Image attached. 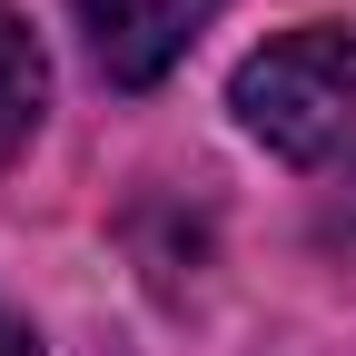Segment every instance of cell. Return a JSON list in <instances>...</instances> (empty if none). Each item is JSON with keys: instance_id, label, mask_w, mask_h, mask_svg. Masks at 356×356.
I'll return each mask as SVG.
<instances>
[{"instance_id": "obj_1", "label": "cell", "mask_w": 356, "mask_h": 356, "mask_svg": "<svg viewBox=\"0 0 356 356\" xmlns=\"http://www.w3.org/2000/svg\"><path fill=\"white\" fill-rule=\"evenodd\" d=\"M238 119L297 168H356V30H287L238 70Z\"/></svg>"}, {"instance_id": "obj_2", "label": "cell", "mask_w": 356, "mask_h": 356, "mask_svg": "<svg viewBox=\"0 0 356 356\" xmlns=\"http://www.w3.org/2000/svg\"><path fill=\"white\" fill-rule=\"evenodd\" d=\"M79 20H89V50H99V70L119 89H149L218 20V0H79Z\"/></svg>"}, {"instance_id": "obj_3", "label": "cell", "mask_w": 356, "mask_h": 356, "mask_svg": "<svg viewBox=\"0 0 356 356\" xmlns=\"http://www.w3.org/2000/svg\"><path fill=\"white\" fill-rule=\"evenodd\" d=\"M40 99H50V60H40V40H30L20 10H0V168L30 149Z\"/></svg>"}, {"instance_id": "obj_4", "label": "cell", "mask_w": 356, "mask_h": 356, "mask_svg": "<svg viewBox=\"0 0 356 356\" xmlns=\"http://www.w3.org/2000/svg\"><path fill=\"white\" fill-rule=\"evenodd\" d=\"M327 248L356 257V168H337V188H327Z\"/></svg>"}, {"instance_id": "obj_5", "label": "cell", "mask_w": 356, "mask_h": 356, "mask_svg": "<svg viewBox=\"0 0 356 356\" xmlns=\"http://www.w3.org/2000/svg\"><path fill=\"white\" fill-rule=\"evenodd\" d=\"M0 356H30V327H10V317H0Z\"/></svg>"}]
</instances>
